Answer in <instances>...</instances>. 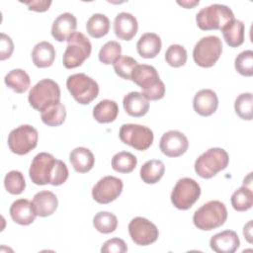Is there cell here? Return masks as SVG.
<instances>
[{
  "instance_id": "12",
  "label": "cell",
  "mask_w": 253,
  "mask_h": 253,
  "mask_svg": "<svg viewBox=\"0 0 253 253\" xmlns=\"http://www.w3.org/2000/svg\"><path fill=\"white\" fill-rule=\"evenodd\" d=\"M119 136L123 143L139 151L148 149L154 138L153 131L149 127L136 124L123 125L120 128Z\"/></svg>"
},
{
  "instance_id": "41",
  "label": "cell",
  "mask_w": 253,
  "mask_h": 253,
  "mask_svg": "<svg viewBox=\"0 0 253 253\" xmlns=\"http://www.w3.org/2000/svg\"><path fill=\"white\" fill-rule=\"evenodd\" d=\"M126 251L127 246L126 242L118 237L107 240L101 247V252L103 253H125Z\"/></svg>"
},
{
  "instance_id": "20",
  "label": "cell",
  "mask_w": 253,
  "mask_h": 253,
  "mask_svg": "<svg viewBox=\"0 0 253 253\" xmlns=\"http://www.w3.org/2000/svg\"><path fill=\"white\" fill-rule=\"evenodd\" d=\"M10 215L16 223L20 225H29L35 221L37 213L32 202L27 199H19L11 205Z\"/></svg>"
},
{
  "instance_id": "45",
  "label": "cell",
  "mask_w": 253,
  "mask_h": 253,
  "mask_svg": "<svg viewBox=\"0 0 253 253\" xmlns=\"http://www.w3.org/2000/svg\"><path fill=\"white\" fill-rule=\"evenodd\" d=\"M179 5H181V6H183V7H185V8H187V9H192V8H194L195 6H197V5H199V3H200V1L198 0V1H178L177 2Z\"/></svg>"
},
{
  "instance_id": "42",
  "label": "cell",
  "mask_w": 253,
  "mask_h": 253,
  "mask_svg": "<svg viewBox=\"0 0 253 253\" xmlns=\"http://www.w3.org/2000/svg\"><path fill=\"white\" fill-rule=\"evenodd\" d=\"M14 51V43L9 36L4 33L0 35V59L5 60L9 58Z\"/></svg>"
},
{
  "instance_id": "18",
  "label": "cell",
  "mask_w": 253,
  "mask_h": 253,
  "mask_svg": "<svg viewBox=\"0 0 253 253\" xmlns=\"http://www.w3.org/2000/svg\"><path fill=\"white\" fill-rule=\"evenodd\" d=\"M218 106V99L211 89H202L196 93L193 99V107L197 114L203 117L212 115Z\"/></svg>"
},
{
  "instance_id": "3",
  "label": "cell",
  "mask_w": 253,
  "mask_h": 253,
  "mask_svg": "<svg viewBox=\"0 0 253 253\" xmlns=\"http://www.w3.org/2000/svg\"><path fill=\"white\" fill-rule=\"evenodd\" d=\"M227 218V210L220 201H210L199 208L193 215V222L198 229L212 230L224 224Z\"/></svg>"
},
{
  "instance_id": "30",
  "label": "cell",
  "mask_w": 253,
  "mask_h": 253,
  "mask_svg": "<svg viewBox=\"0 0 253 253\" xmlns=\"http://www.w3.org/2000/svg\"><path fill=\"white\" fill-rule=\"evenodd\" d=\"M86 30L90 37L100 39L108 34L110 30V20L104 14H93L86 23Z\"/></svg>"
},
{
  "instance_id": "37",
  "label": "cell",
  "mask_w": 253,
  "mask_h": 253,
  "mask_svg": "<svg viewBox=\"0 0 253 253\" xmlns=\"http://www.w3.org/2000/svg\"><path fill=\"white\" fill-rule=\"evenodd\" d=\"M4 186L8 193L20 195L26 188V181L20 171L12 170L8 172L4 178Z\"/></svg>"
},
{
  "instance_id": "13",
  "label": "cell",
  "mask_w": 253,
  "mask_h": 253,
  "mask_svg": "<svg viewBox=\"0 0 253 253\" xmlns=\"http://www.w3.org/2000/svg\"><path fill=\"white\" fill-rule=\"evenodd\" d=\"M128 233L131 240L140 246L154 243L159 235L157 226L145 217L136 216L128 223Z\"/></svg>"
},
{
  "instance_id": "23",
  "label": "cell",
  "mask_w": 253,
  "mask_h": 253,
  "mask_svg": "<svg viewBox=\"0 0 253 253\" xmlns=\"http://www.w3.org/2000/svg\"><path fill=\"white\" fill-rule=\"evenodd\" d=\"M161 39L157 34L145 33L136 43L138 54L143 58H154L161 50Z\"/></svg>"
},
{
  "instance_id": "38",
  "label": "cell",
  "mask_w": 253,
  "mask_h": 253,
  "mask_svg": "<svg viewBox=\"0 0 253 253\" xmlns=\"http://www.w3.org/2000/svg\"><path fill=\"white\" fill-rule=\"evenodd\" d=\"M236 71L242 76L251 77L253 75V51L251 49L240 52L234 60Z\"/></svg>"
},
{
  "instance_id": "25",
  "label": "cell",
  "mask_w": 253,
  "mask_h": 253,
  "mask_svg": "<svg viewBox=\"0 0 253 253\" xmlns=\"http://www.w3.org/2000/svg\"><path fill=\"white\" fill-rule=\"evenodd\" d=\"M55 58V49L48 42H41L37 43L32 51V59L34 64L39 68L49 67Z\"/></svg>"
},
{
  "instance_id": "4",
  "label": "cell",
  "mask_w": 253,
  "mask_h": 253,
  "mask_svg": "<svg viewBox=\"0 0 253 253\" xmlns=\"http://www.w3.org/2000/svg\"><path fill=\"white\" fill-rule=\"evenodd\" d=\"M28 100L35 110L42 113L45 109L60 103L59 85L52 79H42L32 87Z\"/></svg>"
},
{
  "instance_id": "15",
  "label": "cell",
  "mask_w": 253,
  "mask_h": 253,
  "mask_svg": "<svg viewBox=\"0 0 253 253\" xmlns=\"http://www.w3.org/2000/svg\"><path fill=\"white\" fill-rule=\"evenodd\" d=\"M189 147L186 135L179 130H169L162 134L159 148L168 157H178L184 154Z\"/></svg>"
},
{
  "instance_id": "43",
  "label": "cell",
  "mask_w": 253,
  "mask_h": 253,
  "mask_svg": "<svg viewBox=\"0 0 253 253\" xmlns=\"http://www.w3.org/2000/svg\"><path fill=\"white\" fill-rule=\"evenodd\" d=\"M22 3L28 6L29 10L36 12H44L47 11L51 5L50 0H31V1H21Z\"/></svg>"
},
{
  "instance_id": "17",
  "label": "cell",
  "mask_w": 253,
  "mask_h": 253,
  "mask_svg": "<svg viewBox=\"0 0 253 253\" xmlns=\"http://www.w3.org/2000/svg\"><path fill=\"white\" fill-rule=\"evenodd\" d=\"M137 29V20L130 13L121 12L114 20V32L120 40L130 41L136 35Z\"/></svg>"
},
{
  "instance_id": "27",
  "label": "cell",
  "mask_w": 253,
  "mask_h": 253,
  "mask_svg": "<svg viewBox=\"0 0 253 253\" xmlns=\"http://www.w3.org/2000/svg\"><path fill=\"white\" fill-rule=\"evenodd\" d=\"M119 114L118 104L109 99L100 101L93 108V117L100 124H109L114 122Z\"/></svg>"
},
{
  "instance_id": "40",
  "label": "cell",
  "mask_w": 253,
  "mask_h": 253,
  "mask_svg": "<svg viewBox=\"0 0 253 253\" xmlns=\"http://www.w3.org/2000/svg\"><path fill=\"white\" fill-rule=\"evenodd\" d=\"M137 61L130 56H121L114 62V70L117 75L126 80L131 79V73L135 66L137 65Z\"/></svg>"
},
{
  "instance_id": "6",
  "label": "cell",
  "mask_w": 253,
  "mask_h": 253,
  "mask_svg": "<svg viewBox=\"0 0 253 253\" xmlns=\"http://www.w3.org/2000/svg\"><path fill=\"white\" fill-rule=\"evenodd\" d=\"M233 19L232 10L222 4H211L202 8L196 15L197 25L203 31L221 30Z\"/></svg>"
},
{
  "instance_id": "8",
  "label": "cell",
  "mask_w": 253,
  "mask_h": 253,
  "mask_svg": "<svg viewBox=\"0 0 253 253\" xmlns=\"http://www.w3.org/2000/svg\"><path fill=\"white\" fill-rule=\"evenodd\" d=\"M66 87L74 100L81 105L90 104L99 94L98 83L84 73H75L68 76Z\"/></svg>"
},
{
  "instance_id": "26",
  "label": "cell",
  "mask_w": 253,
  "mask_h": 253,
  "mask_svg": "<svg viewBox=\"0 0 253 253\" xmlns=\"http://www.w3.org/2000/svg\"><path fill=\"white\" fill-rule=\"evenodd\" d=\"M221 32L225 42L231 47H237L244 42L245 26L240 20H231L221 29Z\"/></svg>"
},
{
  "instance_id": "21",
  "label": "cell",
  "mask_w": 253,
  "mask_h": 253,
  "mask_svg": "<svg viewBox=\"0 0 253 253\" xmlns=\"http://www.w3.org/2000/svg\"><path fill=\"white\" fill-rule=\"evenodd\" d=\"M32 204L37 215L45 217L51 215L56 211L58 201L55 194L44 190L35 194Z\"/></svg>"
},
{
  "instance_id": "35",
  "label": "cell",
  "mask_w": 253,
  "mask_h": 253,
  "mask_svg": "<svg viewBox=\"0 0 253 253\" xmlns=\"http://www.w3.org/2000/svg\"><path fill=\"white\" fill-rule=\"evenodd\" d=\"M122 45L116 41L107 42L100 49L98 57L99 60L106 65L114 64V62L121 57Z\"/></svg>"
},
{
  "instance_id": "29",
  "label": "cell",
  "mask_w": 253,
  "mask_h": 253,
  "mask_svg": "<svg viewBox=\"0 0 253 253\" xmlns=\"http://www.w3.org/2000/svg\"><path fill=\"white\" fill-rule=\"evenodd\" d=\"M165 165L161 160L151 159L146 161L140 168V178L146 184L157 183L164 175Z\"/></svg>"
},
{
  "instance_id": "14",
  "label": "cell",
  "mask_w": 253,
  "mask_h": 253,
  "mask_svg": "<svg viewBox=\"0 0 253 253\" xmlns=\"http://www.w3.org/2000/svg\"><path fill=\"white\" fill-rule=\"evenodd\" d=\"M123 181L115 176H105L92 189V197L98 204H109L122 194Z\"/></svg>"
},
{
  "instance_id": "31",
  "label": "cell",
  "mask_w": 253,
  "mask_h": 253,
  "mask_svg": "<svg viewBox=\"0 0 253 253\" xmlns=\"http://www.w3.org/2000/svg\"><path fill=\"white\" fill-rule=\"evenodd\" d=\"M232 208L237 211H246L251 209L253 205V192L252 189L242 186L234 191L231 195Z\"/></svg>"
},
{
  "instance_id": "39",
  "label": "cell",
  "mask_w": 253,
  "mask_h": 253,
  "mask_svg": "<svg viewBox=\"0 0 253 253\" xmlns=\"http://www.w3.org/2000/svg\"><path fill=\"white\" fill-rule=\"evenodd\" d=\"M165 60L172 67L183 66L187 61V50L183 45L171 44L165 52Z\"/></svg>"
},
{
  "instance_id": "19",
  "label": "cell",
  "mask_w": 253,
  "mask_h": 253,
  "mask_svg": "<svg viewBox=\"0 0 253 253\" xmlns=\"http://www.w3.org/2000/svg\"><path fill=\"white\" fill-rule=\"evenodd\" d=\"M239 237L233 230L218 232L210 240L211 248L216 253H233L239 248Z\"/></svg>"
},
{
  "instance_id": "5",
  "label": "cell",
  "mask_w": 253,
  "mask_h": 253,
  "mask_svg": "<svg viewBox=\"0 0 253 253\" xmlns=\"http://www.w3.org/2000/svg\"><path fill=\"white\" fill-rule=\"evenodd\" d=\"M228 162V153L223 148H210L197 158L195 162V171L200 177L210 179L215 176L219 171L225 169Z\"/></svg>"
},
{
  "instance_id": "16",
  "label": "cell",
  "mask_w": 253,
  "mask_h": 253,
  "mask_svg": "<svg viewBox=\"0 0 253 253\" xmlns=\"http://www.w3.org/2000/svg\"><path fill=\"white\" fill-rule=\"evenodd\" d=\"M77 27L76 17L65 12L55 18L51 26V36L57 42L67 41L68 38L75 32Z\"/></svg>"
},
{
  "instance_id": "2",
  "label": "cell",
  "mask_w": 253,
  "mask_h": 253,
  "mask_svg": "<svg viewBox=\"0 0 253 253\" xmlns=\"http://www.w3.org/2000/svg\"><path fill=\"white\" fill-rule=\"evenodd\" d=\"M130 80L141 88L142 95L148 101H156L164 97L165 85L153 66L137 64L131 73Z\"/></svg>"
},
{
  "instance_id": "44",
  "label": "cell",
  "mask_w": 253,
  "mask_h": 253,
  "mask_svg": "<svg viewBox=\"0 0 253 253\" xmlns=\"http://www.w3.org/2000/svg\"><path fill=\"white\" fill-rule=\"evenodd\" d=\"M251 231H252V220H249L247 222V224L244 225V228H243V234H244L246 240L249 243L252 242V238H251L252 237V233H251Z\"/></svg>"
},
{
  "instance_id": "7",
  "label": "cell",
  "mask_w": 253,
  "mask_h": 253,
  "mask_svg": "<svg viewBox=\"0 0 253 253\" xmlns=\"http://www.w3.org/2000/svg\"><path fill=\"white\" fill-rule=\"evenodd\" d=\"M92 44L89 39L80 32H74L67 40V46L64 51L62 62L65 68H76L90 56Z\"/></svg>"
},
{
  "instance_id": "33",
  "label": "cell",
  "mask_w": 253,
  "mask_h": 253,
  "mask_svg": "<svg viewBox=\"0 0 253 253\" xmlns=\"http://www.w3.org/2000/svg\"><path fill=\"white\" fill-rule=\"evenodd\" d=\"M136 157L127 151H120L112 158V168L119 173H129L136 167Z\"/></svg>"
},
{
  "instance_id": "28",
  "label": "cell",
  "mask_w": 253,
  "mask_h": 253,
  "mask_svg": "<svg viewBox=\"0 0 253 253\" xmlns=\"http://www.w3.org/2000/svg\"><path fill=\"white\" fill-rule=\"evenodd\" d=\"M4 82L8 88L19 94L26 92L31 85L30 76L25 70L20 68L9 71L4 77Z\"/></svg>"
},
{
  "instance_id": "9",
  "label": "cell",
  "mask_w": 253,
  "mask_h": 253,
  "mask_svg": "<svg viewBox=\"0 0 253 253\" xmlns=\"http://www.w3.org/2000/svg\"><path fill=\"white\" fill-rule=\"evenodd\" d=\"M222 52V42L216 36L202 38L194 46L193 58L197 65L209 68L213 66Z\"/></svg>"
},
{
  "instance_id": "1",
  "label": "cell",
  "mask_w": 253,
  "mask_h": 253,
  "mask_svg": "<svg viewBox=\"0 0 253 253\" xmlns=\"http://www.w3.org/2000/svg\"><path fill=\"white\" fill-rule=\"evenodd\" d=\"M68 168L66 164L47 152L37 154L30 166L29 176L36 185L59 186L66 182L68 178Z\"/></svg>"
},
{
  "instance_id": "10",
  "label": "cell",
  "mask_w": 253,
  "mask_h": 253,
  "mask_svg": "<svg viewBox=\"0 0 253 253\" xmlns=\"http://www.w3.org/2000/svg\"><path fill=\"white\" fill-rule=\"evenodd\" d=\"M201 187L192 178L184 177L177 181L171 193V202L178 210H189L200 198Z\"/></svg>"
},
{
  "instance_id": "24",
  "label": "cell",
  "mask_w": 253,
  "mask_h": 253,
  "mask_svg": "<svg viewBox=\"0 0 253 253\" xmlns=\"http://www.w3.org/2000/svg\"><path fill=\"white\" fill-rule=\"evenodd\" d=\"M69 160L73 169L78 173L89 172L95 163L92 151L86 147H76L69 154Z\"/></svg>"
},
{
  "instance_id": "34",
  "label": "cell",
  "mask_w": 253,
  "mask_h": 253,
  "mask_svg": "<svg viewBox=\"0 0 253 253\" xmlns=\"http://www.w3.org/2000/svg\"><path fill=\"white\" fill-rule=\"evenodd\" d=\"M93 225L99 232L108 234L117 229L118 218L112 212L99 211L93 217Z\"/></svg>"
},
{
  "instance_id": "22",
  "label": "cell",
  "mask_w": 253,
  "mask_h": 253,
  "mask_svg": "<svg viewBox=\"0 0 253 253\" xmlns=\"http://www.w3.org/2000/svg\"><path fill=\"white\" fill-rule=\"evenodd\" d=\"M126 113L131 117H143L149 110V101L137 91L127 93L123 100Z\"/></svg>"
},
{
  "instance_id": "32",
  "label": "cell",
  "mask_w": 253,
  "mask_h": 253,
  "mask_svg": "<svg viewBox=\"0 0 253 253\" xmlns=\"http://www.w3.org/2000/svg\"><path fill=\"white\" fill-rule=\"evenodd\" d=\"M42 121L48 126H57L64 123L66 118V110L63 104H55L41 113Z\"/></svg>"
},
{
  "instance_id": "36",
  "label": "cell",
  "mask_w": 253,
  "mask_h": 253,
  "mask_svg": "<svg viewBox=\"0 0 253 253\" xmlns=\"http://www.w3.org/2000/svg\"><path fill=\"white\" fill-rule=\"evenodd\" d=\"M234 110L242 120L251 121L253 111V96L251 93H242L237 96L234 102Z\"/></svg>"
},
{
  "instance_id": "11",
  "label": "cell",
  "mask_w": 253,
  "mask_h": 253,
  "mask_svg": "<svg viewBox=\"0 0 253 253\" xmlns=\"http://www.w3.org/2000/svg\"><path fill=\"white\" fill-rule=\"evenodd\" d=\"M38 130L30 125H22L12 129L8 135L10 150L18 155H26L38 144Z\"/></svg>"
}]
</instances>
